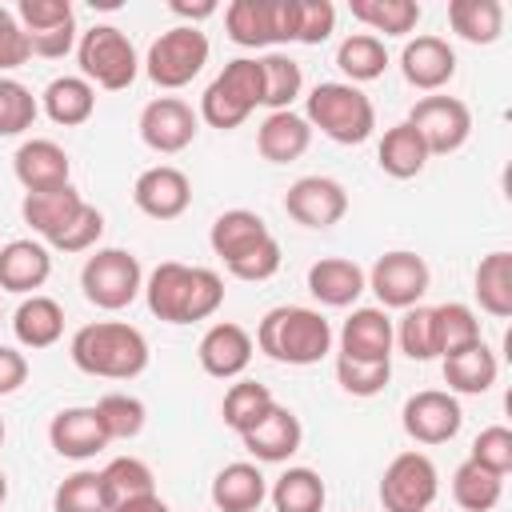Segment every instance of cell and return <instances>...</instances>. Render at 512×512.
Wrapping results in <instances>:
<instances>
[{
	"label": "cell",
	"mask_w": 512,
	"mask_h": 512,
	"mask_svg": "<svg viewBox=\"0 0 512 512\" xmlns=\"http://www.w3.org/2000/svg\"><path fill=\"white\" fill-rule=\"evenodd\" d=\"M144 300H148V312L164 324H196L216 316V308L224 304V280L204 264L164 260L148 272Z\"/></svg>",
	"instance_id": "cell-1"
},
{
	"label": "cell",
	"mask_w": 512,
	"mask_h": 512,
	"mask_svg": "<svg viewBox=\"0 0 512 512\" xmlns=\"http://www.w3.org/2000/svg\"><path fill=\"white\" fill-rule=\"evenodd\" d=\"M68 356L80 372L100 380H136L148 368V340L136 324L124 320H92L80 324L68 340Z\"/></svg>",
	"instance_id": "cell-2"
},
{
	"label": "cell",
	"mask_w": 512,
	"mask_h": 512,
	"mask_svg": "<svg viewBox=\"0 0 512 512\" xmlns=\"http://www.w3.org/2000/svg\"><path fill=\"white\" fill-rule=\"evenodd\" d=\"M332 324L304 304H276L260 316L256 324V348L276 360V364H292V368H308L320 364L332 352Z\"/></svg>",
	"instance_id": "cell-3"
},
{
	"label": "cell",
	"mask_w": 512,
	"mask_h": 512,
	"mask_svg": "<svg viewBox=\"0 0 512 512\" xmlns=\"http://www.w3.org/2000/svg\"><path fill=\"white\" fill-rule=\"evenodd\" d=\"M304 120L308 128H320L336 144H364L376 132V108L372 100L344 80H320L304 96Z\"/></svg>",
	"instance_id": "cell-4"
},
{
	"label": "cell",
	"mask_w": 512,
	"mask_h": 512,
	"mask_svg": "<svg viewBox=\"0 0 512 512\" xmlns=\"http://www.w3.org/2000/svg\"><path fill=\"white\" fill-rule=\"evenodd\" d=\"M264 104V76H260V56H236L228 60L212 84L204 88L200 96V120L220 128V132H232L240 128L256 108Z\"/></svg>",
	"instance_id": "cell-5"
},
{
	"label": "cell",
	"mask_w": 512,
	"mask_h": 512,
	"mask_svg": "<svg viewBox=\"0 0 512 512\" xmlns=\"http://www.w3.org/2000/svg\"><path fill=\"white\" fill-rule=\"evenodd\" d=\"M76 60H80V76L104 92H124L140 72V56L116 24H92L88 32H80Z\"/></svg>",
	"instance_id": "cell-6"
},
{
	"label": "cell",
	"mask_w": 512,
	"mask_h": 512,
	"mask_svg": "<svg viewBox=\"0 0 512 512\" xmlns=\"http://www.w3.org/2000/svg\"><path fill=\"white\" fill-rule=\"evenodd\" d=\"M208 36L192 24H172L168 32H160L152 44H148V56H144V72L156 88L164 92H176L184 84H192L204 64H208Z\"/></svg>",
	"instance_id": "cell-7"
},
{
	"label": "cell",
	"mask_w": 512,
	"mask_h": 512,
	"mask_svg": "<svg viewBox=\"0 0 512 512\" xmlns=\"http://www.w3.org/2000/svg\"><path fill=\"white\" fill-rule=\"evenodd\" d=\"M80 288L88 304L120 312L144 292V268L128 248H96L80 268Z\"/></svg>",
	"instance_id": "cell-8"
},
{
	"label": "cell",
	"mask_w": 512,
	"mask_h": 512,
	"mask_svg": "<svg viewBox=\"0 0 512 512\" xmlns=\"http://www.w3.org/2000/svg\"><path fill=\"white\" fill-rule=\"evenodd\" d=\"M296 0H232L224 8V32L240 48H268V44H296Z\"/></svg>",
	"instance_id": "cell-9"
},
{
	"label": "cell",
	"mask_w": 512,
	"mask_h": 512,
	"mask_svg": "<svg viewBox=\"0 0 512 512\" xmlns=\"http://www.w3.org/2000/svg\"><path fill=\"white\" fill-rule=\"evenodd\" d=\"M380 508L384 512H428L440 492V472L428 452H396L380 472Z\"/></svg>",
	"instance_id": "cell-10"
},
{
	"label": "cell",
	"mask_w": 512,
	"mask_h": 512,
	"mask_svg": "<svg viewBox=\"0 0 512 512\" xmlns=\"http://www.w3.org/2000/svg\"><path fill=\"white\" fill-rule=\"evenodd\" d=\"M408 124L420 132L428 156H448V152L468 144V136H472V108L460 96L432 92V96H420L412 104Z\"/></svg>",
	"instance_id": "cell-11"
},
{
	"label": "cell",
	"mask_w": 512,
	"mask_h": 512,
	"mask_svg": "<svg viewBox=\"0 0 512 512\" xmlns=\"http://www.w3.org/2000/svg\"><path fill=\"white\" fill-rule=\"evenodd\" d=\"M364 276H368V288L376 292V300H380L384 312L388 308H400L404 312V308L420 304L424 292H428V284H432V272H428L424 256H416L408 248H396V252L376 256L372 272H364Z\"/></svg>",
	"instance_id": "cell-12"
},
{
	"label": "cell",
	"mask_w": 512,
	"mask_h": 512,
	"mask_svg": "<svg viewBox=\"0 0 512 512\" xmlns=\"http://www.w3.org/2000/svg\"><path fill=\"white\" fill-rule=\"evenodd\" d=\"M16 20L28 36L32 56L60 60L76 48V12L68 0H20Z\"/></svg>",
	"instance_id": "cell-13"
},
{
	"label": "cell",
	"mask_w": 512,
	"mask_h": 512,
	"mask_svg": "<svg viewBox=\"0 0 512 512\" xmlns=\"http://www.w3.org/2000/svg\"><path fill=\"white\" fill-rule=\"evenodd\" d=\"M136 128H140V140H144L152 152L176 156V152H184V148L196 140L200 116H196V108H192L188 100H180V96H156V100H148V104L140 108Z\"/></svg>",
	"instance_id": "cell-14"
},
{
	"label": "cell",
	"mask_w": 512,
	"mask_h": 512,
	"mask_svg": "<svg viewBox=\"0 0 512 512\" xmlns=\"http://www.w3.org/2000/svg\"><path fill=\"white\" fill-rule=\"evenodd\" d=\"M400 424L416 444H448L460 432L464 412H460V400L448 388H420L404 400Z\"/></svg>",
	"instance_id": "cell-15"
},
{
	"label": "cell",
	"mask_w": 512,
	"mask_h": 512,
	"mask_svg": "<svg viewBox=\"0 0 512 512\" xmlns=\"http://www.w3.org/2000/svg\"><path fill=\"white\" fill-rule=\"evenodd\" d=\"M284 212L304 228H332L348 212V192L332 176H300L284 192Z\"/></svg>",
	"instance_id": "cell-16"
},
{
	"label": "cell",
	"mask_w": 512,
	"mask_h": 512,
	"mask_svg": "<svg viewBox=\"0 0 512 512\" xmlns=\"http://www.w3.org/2000/svg\"><path fill=\"white\" fill-rule=\"evenodd\" d=\"M132 204L148 220H176L192 204V180L176 164H152L132 184Z\"/></svg>",
	"instance_id": "cell-17"
},
{
	"label": "cell",
	"mask_w": 512,
	"mask_h": 512,
	"mask_svg": "<svg viewBox=\"0 0 512 512\" xmlns=\"http://www.w3.org/2000/svg\"><path fill=\"white\" fill-rule=\"evenodd\" d=\"M400 76L416 92H428V96L440 92L456 76V52H452V44L444 36H432V32L404 40V48H400Z\"/></svg>",
	"instance_id": "cell-18"
},
{
	"label": "cell",
	"mask_w": 512,
	"mask_h": 512,
	"mask_svg": "<svg viewBox=\"0 0 512 512\" xmlns=\"http://www.w3.org/2000/svg\"><path fill=\"white\" fill-rule=\"evenodd\" d=\"M12 172H16V180H20L24 192H56V188H68L72 184V160L48 136L24 140L16 148V156H12Z\"/></svg>",
	"instance_id": "cell-19"
},
{
	"label": "cell",
	"mask_w": 512,
	"mask_h": 512,
	"mask_svg": "<svg viewBox=\"0 0 512 512\" xmlns=\"http://www.w3.org/2000/svg\"><path fill=\"white\" fill-rule=\"evenodd\" d=\"M252 352H256V344H252L248 328H240L232 320H216L200 336V344H196V360H200V368L212 380H236V376H244V368L252 364Z\"/></svg>",
	"instance_id": "cell-20"
},
{
	"label": "cell",
	"mask_w": 512,
	"mask_h": 512,
	"mask_svg": "<svg viewBox=\"0 0 512 512\" xmlns=\"http://www.w3.org/2000/svg\"><path fill=\"white\" fill-rule=\"evenodd\" d=\"M48 444L56 448V456L64 460H92L96 452H104L112 440L100 428V416L92 404H76V408H60L48 424Z\"/></svg>",
	"instance_id": "cell-21"
},
{
	"label": "cell",
	"mask_w": 512,
	"mask_h": 512,
	"mask_svg": "<svg viewBox=\"0 0 512 512\" xmlns=\"http://www.w3.org/2000/svg\"><path fill=\"white\" fill-rule=\"evenodd\" d=\"M300 440H304V428L288 404H272V412L240 436V444L256 456V464H288L300 452Z\"/></svg>",
	"instance_id": "cell-22"
},
{
	"label": "cell",
	"mask_w": 512,
	"mask_h": 512,
	"mask_svg": "<svg viewBox=\"0 0 512 512\" xmlns=\"http://www.w3.org/2000/svg\"><path fill=\"white\" fill-rule=\"evenodd\" d=\"M392 344L396 332L380 304L352 308V316L340 328V356L348 360H392Z\"/></svg>",
	"instance_id": "cell-23"
},
{
	"label": "cell",
	"mask_w": 512,
	"mask_h": 512,
	"mask_svg": "<svg viewBox=\"0 0 512 512\" xmlns=\"http://www.w3.org/2000/svg\"><path fill=\"white\" fill-rule=\"evenodd\" d=\"M264 240H272V232H268L264 216H256L252 208H228V212H220V216L212 220V228H208V244H212V252L224 260V268L236 264L240 256L256 252Z\"/></svg>",
	"instance_id": "cell-24"
},
{
	"label": "cell",
	"mask_w": 512,
	"mask_h": 512,
	"mask_svg": "<svg viewBox=\"0 0 512 512\" xmlns=\"http://www.w3.org/2000/svg\"><path fill=\"white\" fill-rule=\"evenodd\" d=\"M368 288V276L356 260L348 256H320L308 268V292L324 304V308H352L360 300V292Z\"/></svg>",
	"instance_id": "cell-25"
},
{
	"label": "cell",
	"mask_w": 512,
	"mask_h": 512,
	"mask_svg": "<svg viewBox=\"0 0 512 512\" xmlns=\"http://www.w3.org/2000/svg\"><path fill=\"white\" fill-rule=\"evenodd\" d=\"M52 276V256L40 240H8L0 248V288L16 296H36Z\"/></svg>",
	"instance_id": "cell-26"
},
{
	"label": "cell",
	"mask_w": 512,
	"mask_h": 512,
	"mask_svg": "<svg viewBox=\"0 0 512 512\" xmlns=\"http://www.w3.org/2000/svg\"><path fill=\"white\" fill-rule=\"evenodd\" d=\"M264 500H268V476L252 460H232L212 480L216 512H260Z\"/></svg>",
	"instance_id": "cell-27"
},
{
	"label": "cell",
	"mask_w": 512,
	"mask_h": 512,
	"mask_svg": "<svg viewBox=\"0 0 512 512\" xmlns=\"http://www.w3.org/2000/svg\"><path fill=\"white\" fill-rule=\"evenodd\" d=\"M312 144V128L300 112L284 108V112H268L256 128V152L268 160V164H292L308 152Z\"/></svg>",
	"instance_id": "cell-28"
},
{
	"label": "cell",
	"mask_w": 512,
	"mask_h": 512,
	"mask_svg": "<svg viewBox=\"0 0 512 512\" xmlns=\"http://www.w3.org/2000/svg\"><path fill=\"white\" fill-rule=\"evenodd\" d=\"M88 200L68 184V188H56V192H24V200H20V216H24V224L44 240V244H52L68 224H72V216L84 208Z\"/></svg>",
	"instance_id": "cell-29"
},
{
	"label": "cell",
	"mask_w": 512,
	"mask_h": 512,
	"mask_svg": "<svg viewBox=\"0 0 512 512\" xmlns=\"http://www.w3.org/2000/svg\"><path fill=\"white\" fill-rule=\"evenodd\" d=\"M40 112L60 128L88 124L96 112V88L84 76H56L40 92Z\"/></svg>",
	"instance_id": "cell-30"
},
{
	"label": "cell",
	"mask_w": 512,
	"mask_h": 512,
	"mask_svg": "<svg viewBox=\"0 0 512 512\" xmlns=\"http://www.w3.org/2000/svg\"><path fill=\"white\" fill-rule=\"evenodd\" d=\"M12 332L24 348L40 352V348H52L60 336H64V308L60 300L52 296H24L20 308L12 312Z\"/></svg>",
	"instance_id": "cell-31"
},
{
	"label": "cell",
	"mask_w": 512,
	"mask_h": 512,
	"mask_svg": "<svg viewBox=\"0 0 512 512\" xmlns=\"http://www.w3.org/2000/svg\"><path fill=\"white\" fill-rule=\"evenodd\" d=\"M440 368H444V384H448L452 396H484L496 384V372H500L496 352L484 340L472 344V348H464V352L444 356Z\"/></svg>",
	"instance_id": "cell-32"
},
{
	"label": "cell",
	"mask_w": 512,
	"mask_h": 512,
	"mask_svg": "<svg viewBox=\"0 0 512 512\" xmlns=\"http://www.w3.org/2000/svg\"><path fill=\"white\" fill-rule=\"evenodd\" d=\"M376 164H380V172L392 176V180H412V176L424 172L428 148H424L420 132H416L408 120H400V124L384 128V136H380V144H376Z\"/></svg>",
	"instance_id": "cell-33"
},
{
	"label": "cell",
	"mask_w": 512,
	"mask_h": 512,
	"mask_svg": "<svg viewBox=\"0 0 512 512\" xmlns=\"http://www.w3.org/2000/svg\"><path fill=\"white\" fill-rule=\"evenodd\" d=\"M472 292L488 316L508 320L512 316V252L496 248V252L480 256L476 276H472Z\"/></svg>",
	"instance_id": "cell-34"
},
{
	"label": "cell",
	"mask_w": 512,
	"mask_h": 512,
	"mask_svg": "<svg viewBox=\"0 0 512 512\" xmlns=\"http://www.w3.org/2000/svg\"><path fill=\"white\" fill-rule=\"evenodd\" d=\"M268 500H272V512H324L328 488L316 468L296 464V468H284L268 484Z\"/></svg>",
	"instance_id": "cell-35"
},
{
	"label": "cell",
	"mask_w": 512,
	"mask_h": 512,
	"mask_svg": "<svg viewBox=\"0 0 512 512\" xmlns=\"http://www.w3.org/2000/svg\"><path fill=\"white\" fill-rule=\"evenodd\" d=\"M336 68L344 72V84H368V80H380L384 68H388V48L380 36L372 32H352L340 40L336 48Z\"/></svg>",
	"instance_id": "cell-36"
},
{
	"label": "cell",
	"mask_w": 512,
	"mask_h": 512,
	"mask_svg": "<svg viewBox=\"0 0 512 512\" xmlns=\"http://www.w3.org/2000/svg\"><path fill=\"white\" fill-rule=\"evenodd\" d=\"M448 24L468 44H496L504 32L500 0H448Z\"/></svg>",
	"instance_id": "cell-37"
},
{
	"label": "cell",
	"mask_w": 512,
	"mask_h": 512,
	"mask_svg": "<svg viewBox=\"0 0 512 512\" xmlns=\"http://www.w3.org/2000/svg\"><path fill=\"white\" fill-rule=\"evenodd\" d=\"M432 336H436V356L440 360L484 340L476 312L468 304H460V300H448V304H436L432 308Z\"/></svg>",
	"instance_id": "cell-38"
},
{
	"label": "cell",
	"mask_w": 512,
	"mask_h": 512,
	"mask_svg": "<svg viewBox=\"0 0 512 512\" xmlns=\"http://www.w3.org/2000/svg\"><path fill=\"white\" fill-rule=\"evenodd\" d=\"M100 484H104L108 512H116L120 504H128L136 496L156 492V476H152V468L140 456H116V460H108L100 468Z\"/></svg>",
	"instance_id": "cell-39"
},
{
	"label": "cell",
	"mask_w": 512,
	"mask_h": 512,
	"mask_svg": "<svg viewBox=\"0 0 512 512\" xmlns=\"http://www.w3.org/2000/svg\"><path fill=\"white\" fill-rule=\"evenodd\" d=\"M352 20H360L372 36H408L420 24V4L416 0H348Z\"/></svg>",
	"instance_id": "cell-40"
},
{
	"label": "cell",
	"mask_w": 512,
	"mask_h": 512,
	"mask_svg": "<svg viewBox=\"0 0 512 512\" xmlns=\"http://www.w3.org/2000/svg\"><path fill=\"white\" fill-rule=\"evenodd\" d=\"M272 404H276V396L268 392V384H260V380H236L224 392V400H220V416H224V424L236 436H244L252 424H260L272 412Z\"/></svg>",
	"instance_id": "cell-41"
},
{
	"label": "cell",
	"mask_w": 512,
	"mask_h": 512,
	"mask_svg": "<svg viewBox=\"0 0 512 512\" xmlns=\"http://www.w3.org/2000/svg\"><path fill=\"white\" fill-rule=\"evenodd\" d=\"M504 496V476L480 468L476 460H464L456 472H452V500L464 508V512H492Z\"/></svg>",
	"instance_id": "cell-42"
},
{
	"label": "cell",
	"mask_w": 512,
	"mask_h": 512,
	"mask_svg": "<svg viewBox=\"0 0 512 512\" xmlns=\"http://www.w3.org/2000/svg\"><path fill=\"white\" fill-rule=\"evenodd\" d=\"M260 76H264V108L284 112L304 88V72L288 52H268L260 56Z\"/></svg>",
	"instance_id": "cell-43"
},
{
	"label": "cell",
	"mask_w": 512,
	"mask_h": 512,
	"mask_svg": "<svg viewBox=\"0 0 512 512\" xmlns=\"http://www.w3.org/2000/svg\"><path fill=\"white\" fill-rule=\"evenodd\" d=\"M92 408H96L100 428H104L108 440H132V436L144 432V420H148L144 400H136V396H128V392H104Z\"/></svg>",
	"instance_id": "cell-44"
},
{
	"label": "cell",
	"mask_w": 512,
	"mask_h": 512,
	"mask_svg": "<svg viewBox=\"0 0 512 512\" xmlns=\"http://www.w3.org/2000/svg\"><path fill=\"white\" fill-rule=\"evenodd\" d=\"M52 512H108L100 472L80 468V472L64 476L56 484V492H52Z\"/></svg>",
	"instance_id": "cell-45"
},
{
	"label": "cell",
	"mask_w": 512,
	"mask_h": 512,
	"mask_svg": "<svg viewBox=\"0 0 512 512\" xmlns=\"http://www.w3.org/2000/svg\"><path fill=\"white\" fill-rule=\"evenodd\" d=\"M392 380V360H348L336 352V384L348 392V396H380Z\"/></svg>",
	"instance_id": "cell-46"
},
{
	"label": "cell",
	"mask_w": 512,
	"mask_h": 512,
	"mask_svg": "<svg viewBox=\"0 0 512 512\" xmlns=\"http://www.w3.org/2000/svg\"><path fill=\"white\" fill-rule=\"evenodd\" d=\"M36 116H40V100L32 96V88H24L12 76H0V140L28 132Z\"/></svg>",
	"instance_id": "cell-47"
},
{
	"label": "cell",
	"mask_w": 512,
	"mask_h": 512,
	"mask_svg": "<svg viewBox=\"0 0 512 512\" xmlns=\"http://www.w3.org/2000/svg\"><path fill=\"white\" fill-rule=\"evenodd\" d=\"M396 332V344L408 360H436V336H432V308L428 304H412L404 308L400 324H392Z\"/></svg>",
	"instance_id": "cell-48"
},
{
	"label": "cell",
	"mask_w": 512,
	"mask_h": 512,
	"mask_svg": "<svg viewBox=\"0 0 512 512\" xmlns=\"http://www.w3.org/2000/svg\"><path fill=\"white\" fill-rule=\"evenodd\" d=\"M468 460H476L480 468H488V472H496V476H508V472H512V428H508V424H488V428H480V436L472 440Z\"/></svg>",
	"instance_id": "cell-49"
},
{
	"label": "cell",
	"mask_w": 512,
	"mask_h": 512,
	"mask_svg": "<svg viewBox=\"0 0 512 512\" xmlns=\"http://www.w3.org/2000/svg\"><path fill=\"white\" fill-rule=\"evenodd\" d=\"M100 236H104V212H100L96 204H84V208L72 216V224H68L48 248H56V252H88V248H96Z\"/></svg>",
	"instance_id": "cell-50"
},
{
	"label": "cell",
	"mask_w": 512,
	"mask_h": 512,
	"mask_svg": "<svg viewBox=\"0 0 512 512\" xmlns=\"http://www.w3.org/2000/svg\"><path fill=\"white\" fill-rule=\"evenodd\" d=\"M300 20H296V44H324L336 32V8L332 0H296Z\"/></svg>",
	"instance_id": "cell-51"
},
{
	"label": "cell",
	"mask_w": 512,
	"mask_h": 512,
	"mask_svg": "<svg viewBox=\"0 0 512 512\" xmlns=\"http://www.w3.org/2000/svg\"><path fill=\"white\" fill-rule=\"evenodd\" d=\"M280 240L272 236V240H264L256 252H248V256H240L236 264H228V276L232 280H248V284H260V280H272L276 272H280Z\"/></svg>",
	"instance_id": "cell-52"
},
{
	"label": "cell",
	"mask_w": 512,
	"mask_h": 512,
	"mask_svg": "<svg viewBox=\"0 0 512 512\" xmlns=\"http://www.w3.org/2000/svg\"><path fill=\"white\" fill-rule=\"evenodd\" d=\"M28 56H32V48H28V36H24L20 20H16V12L0 4V76L20 68V64H28Z\"/></svg>",
	"instance_id": "cell-53"
},
{
	"label": "cell",
	"mask_w": 512,
	"mask_h": 512,
	"mask_svg": "<svg viewBox=\"0 0 512 512\" xmlns=\"http://www.w3.org/2000/svg\"><path fill=\"white\" fill-rule=\"evenodd\" d=\"M28 380V356L20 348L0 344V396H12Z\"/></svg>",
	"instance_id": "cell-54"
},
{
	"label": "cell",
	"mask_w": 512,
	"mask_h": 512,
	"mask_svg": "<svg viewBox=\"0 0 512 512\" xmlns=\"http://www.w3.org/2000/svg\"><path fill=\"white\" fill-rule=\"evenodd\" d=\"M168 8H172V16H184L192 28H196V20H208V16H216V12H220V8H216V0H200V4H188V0H172Z\"/></svg>",
	"instance_id": "cell-55"
},
{
	"label": "cell",
	"mask_w": 512,
	"mask_h": 512,
	"mask_svg": "<svg viewBox=\"0 0 512 512\" xmlns=\"http://www.w3.org/2000/svg\"><path fill=\"white\" fill-rule=\"evenodd\" d=\"M116 512H172L156 492H148V496H136V500H128V504H120Z\"/></svg>",
	"instance_id": "cell-56"
},
{
	"label": "cell",
	"mask_w": 512,
	"mask_h": 512,
	"mask_svg": "<svg viewBox=\"0 0 512 512\" xmlns=\"http://www.w3.org/2000/svg\"><path fill=\"white\" fill-rule=\"evenodd\" d=\"M8 500V476H4V468H0V504Z\"/></svg>",
	"instance_id": "cell-57"
},
{
	"label": "cell",
	"mask_w": 512,
	"mask_h": 512,
	"mask_svg": "<svg viewBox=\"0 0 512 512\" xmlns=\"http://www.w3.org/2000/svg\"><path fill=\"white\" fill-rule=\"evenodd\" d=\"M0 444H4V420H0Z\"/></svg>",
	"instance_id": "cell-58"
}]
</instances>
